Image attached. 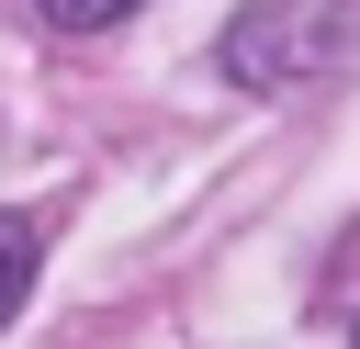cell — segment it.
<instances>
[{
    "label": "cell",
    "mask_w": 360,
    "mask_h": 349,
    "mask_svg": "<svg viewBox=\"0 0 360 349\" xmlns=\"http://www.w3.org/2000/svg\"><path fill=\"white\" fill-rule=\"evenodd\" d=\"M124 11H146V0H45V23H56V34H112Z\"/></svg>",
    "instance_id": "3"
},
{
    "label": "cell",
    "mask_w": 360,
    "mask_h": 349,
    "mask_svg": "<svg viewBox=\"0 0 360 349\" xmlns=\"http://www.w3.org/2000/svg\"><path fill=\"white\" fill-rule=\"evenodd\" d=\"M349 338H360V315H349Z\"/></svg>",
    "instance_id": "4"
},
{
    "label": "cell",
    "mask_w": 360,
    "mask_h": 349,
    "mask_svg": "<svg viewBox=\"0 0 360 349\" xmlns=\"http://www.w3.org/2000/svg\"><path fill=\"white\" fill-rule=\"evenodd\" d=\"M34 259H45V225H34V214H0V326L22 315V293H34Z\"/></svg>",
    "instance_id": "2"
},
{
    "label": "cell",
    "mask_w": 360,
    "mask_h": 349,
    "mask_svg": "<svg viewBox=\"0 0 360 349\" xmlns=\"http://www.w3.org/2000/svg\"><path fill=\"white\" fill-rule=\"evenodd\" d=\"M349 34H360L349 0H248V11L225 23V79H236V90H292V79L338 68Z\"/></svg>",
    "instance_id": "1"
}]
</instances>
